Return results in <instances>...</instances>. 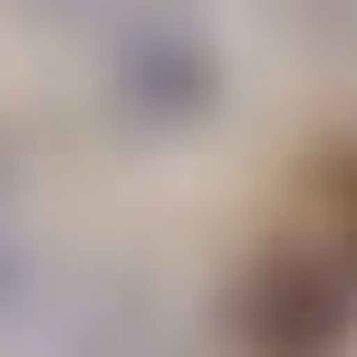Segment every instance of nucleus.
<instances>
[{
    "instance_id": "f257e3e1",
    "label": "nucleus",
    "mask_w": 357,
    "mask_h": 357,
    "mask_svg": "<svg viewBox=\"0 0 357 357\" xmlns=\"http://www.w3.org/2000/svg\"><path fill=\"white\" fill-rule=\"evenodd\" d=\"M232 328L251 357H338L357 328V290L319 251H271L232 299Z\"/></svg>"
},
{
    "instance_id": "f03ea898",
    "label": "nucleus",
    "mask_w": 357,
    "mask_h": 357,
    "mask_svg": "<svg viewBox=\"0 0 357 357\" xmlns=\"http://www.w3.org/2000/svg\"><path fill=\"white\" fill-rule=\"evenodd\" d=\"M348 261H357V183H348Z\"/></svg>"
}]
</instances>
